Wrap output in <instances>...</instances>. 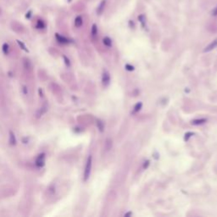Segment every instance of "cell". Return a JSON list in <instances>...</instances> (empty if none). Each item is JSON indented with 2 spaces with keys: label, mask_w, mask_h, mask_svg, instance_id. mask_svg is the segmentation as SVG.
<instances>
[{
  "label": "cell",
  "mask_w": 217,
  "mask_h": 217,
  "mask_svg": "<svg viewBox=\"0 0 217 217\" xmlns=\"http://www.w3.org/2000/svg\"><path fill=\"white\" fill-rule=\"evenodd\" d=\"M126 67L127 70H129V71H133V70H134L133 66H129V64H126Z\"/></svg>",
  "instance_id": "obj_22"
},
{
  "label": "cell",
  "mask_w": 217,
  "mask_h": 217,
  "mask_svg": "<svg viewBox=\"0 0 217 217\" xmlns=\"http://www.w3.org/2000/svg\"><path fill=\"white\" fill-rule=\"evenodd\" d=\"M97 33H98L97 26H96L95 24H93V26H92V35H93V37H95V36L97 35Z\"/></svg>",
  "instance_id": "obj_14"
},
{
  "label": "cell",
  "mask_w": 217,
  "mask_h": 217,
  "mask_svg": "<svg viewBox=\"0 0 217 217\" xmlns=\"http://www.w3.org/2000/svg\"><path fill=\"white\" fill-rule=\"evenodd\" d=\"M63 58H64V62H66V66H71V63H70V60H69V59H67V57L66 56H63Z\"/></svg>",
  "instance_id": "obj_19"
},
{
  "label": "cell",
  "mask_w": 217,
  "mask_h": 217,
  "mask_svg": "<svg viewBox=\"0 0 217 217\" xmlns=\"http://www.w3.org/2000/svg\"><path fill=\"white\" fill-rule=\"evenodd\" d=\"M55 37H56L58 42L60 43H63V44H66V43H68L70 42L68 38H66V37H64V36H62V35H59V33H56V34H55Z\"/></svg>",
  "instance_id": "obj_3"
},
{
  "label": "cell",
  "mask_w": 217,
  "mask_h": 217,
  "mask_svg": "<svg viewBox=\"0 0 217 217\" xmlns=\"http://www.w3.org/2000/svg\"><path fill=\"white\" fill-rule=\"evenodd\" d=\"M204 122H206V120L205 119H200V120H194L192 121V125H195V126H197V125H201V124H204Z\"/></svg>",
  "instance_id": "obj_12"
},
{
  "label": "cell",
  "mask_w": 217,
  "mask_h": 217,
  "mask_svg": "<svg viewBox=\"0 0 217 217\" xmlns=\"http://www.w3.org/2000/svg\"><path fill=\"white\" fill-rule=\"evenodd\" d=\"M45 165V154H41L38 155V157L36 160V165L37 167H42Z\"/></svg>",
  "instance_id": "obj_2"
},
{
  "label": "cell",
  "mask_w": 217,
  "mask_h": 217,
  "mask_svg": "<svg viewBox=\"0 0 217 217\" xmlns=\"http://www.w3.org/2000/svg\"><path fill=\"white\" fill-rule=\"evenodd\" d=\"M32 10H29L27 13H26V19H30L31 17H32Z\"/></svg>",
  "instance_id": "obj_18"
},
{
  "label": "cell",
  "mask_w": 217,
  "mask_h": 217,
  "mask_svg": "<svg viewBox=\"0 0 217 217\" xmlns=\"http://www.w3.org/2000/svg\"><path fill=\"white\" fill-rule=\"evenodd\" d=\"M36 27L37 29H43L46 27V24L42 20H38L36 24Z\"/></svg>",
  "instance_id": "obj_10"
},
{
  "label": "cell",
  "mask_w": 217,
  "mask_h": 217,
  "mask_svg": "<svg viewBox=\"0 0 217 217\" xmlns=\"http://www.w3.org/2000/svg\"><path fill=\"white\" fill-rule=\"evenodd\" d=\"M17 43L19 44V46H20V49H23L24 51H26V52H28V49H26V45L24 44V43L21 42V41H20V40H17Z\"/></svg>",
  "instance_id": "obj_15"
},
{
  "label": "cell",
  "mask_w": 217,
  "mask_h": 217,
  "mask_svg": "<svg viewBox=\"0 0 217 217\" xmlns=\"http://www.w3.org/2000/svg\"><path fill=\"white\" fill-rule=\"evenodd\" d=\"M138 20L141 22L142 26L144 27V26H145V23H146V17H145V16H144L143 14H141V15L138 16Z\"/></svg>",
  "instance_id": "obj_13"
},
{
  "label": "cell",
  "mask_w": 217,
  "mask_h": 217,
  "mask_svg": "<svg viewBox=\"0 0 217 217\" xmlns=\"http://www.w3.org/2000/svg\"><path fill=\"white\" fill-rule=\"evenodd\" d=\"M216 47H217V39L214 40L213 42L209 43V44L207 46L205 49H204V52H209V51H211L212 49H214V48H216Z\"/></svg>",
  "instance_id": "obj_5"
},
{
  "label": "cell",
  "mask_w": 217,
  "mask_h": 217,
  "mask_svg": "<svg viewBox=\"0 0 217 217\" xmlns=\"http://www.w3.org/2000/svg\"><path fill=\"white\" fill-rule=\"evenodd\" d=\"M146 163H147V164H144V165H143V167H144V168H145V167H147V166L148 165V163H149V162H148V161H147Z\"/></svg>",
  "instance_id": "obj_26"
},
{
  "label": "cell",
  "mask_w": 217,
  "mask_h": 217,
  "mask_svg": "<svg viewBox=\"0 0 217 217\" xmlns=\"http://www.w3.org/2000/svg\"><path fill=\"white\" fill-rule=\"evenodd\" d=\"M9 144L10 145H15L16 144V138L13 132H9Z\"/></svg>",
  "instance_id": "obj_7"
},
{
  "label": "cell",
  "mask_w": 217,
  "mask_h": 217,
  "mask_svg": "<svg viewBox=\"0 0 217 217\" xmlns=\"http://www.w3.org/2000/svg\"><path fill=\"white\" fill-rule=\"evenodd\" d=\"M192 134H193V133H192V132H190V133H187V134H186V137H185V140H187V139H188V137H191V136H190V135H192Z\"/></svg>",
  "instance_id": "obj_23"
},
{
  "label": "cell",
  "mask_w": 217,
  "mask_h": 217,
  "mask_svg": "<svg viewBox=\"0 0 217 217\" xmlns=\"http://www.w3.org/2000/svg\"><path fill=\"white\" fill-rule=\"evenodd\" d=\"M98 126L99 127L100 131H103V126L102 122H101L100 120H98Z\"/></svg>",
  "instance_id": "obj_20"
},
{
  "label": "cell",
  "mask_w": 217,
  "mask_h": 217,
  "mask_svg": "<svg viewBox=\"0 0 217 217\" xmlns=\"http://www.w3.org/2000/svg\"><path fill=\"white\" fill-rule=\"evenodd\" d=\"M211 14L213 16H217V7H216V8H214L213 10H212Z\"/></svg>",
  "instance_id": "obj_21"
},
{
  "label": "cell",
  "mask_w": 217,
  "mask_h": 217,
  "mask_svg": "<svg viewBox=\"0 0 217 217\" xmlns=\"http://www.w3.org/2000/svg\"><path fill=\"white\" fill-rule=\"evenodd\" d=\"M103 44H104L105 46H107V47H111L112 41H111V39H110V37H104V38H103Z\"/></svg>",
  "instance_id": "obj_11"
},
{
  "label": "cell",
  "mask_w": 217,
  "mask_h": 217,
  "mask_svg": "<svg viewBox=\"0 0 217 217\" xmlns=\"http://www.w3.org/2000/svg\"><path fill=\"white\" fill-rule=\"evenodd\" d=\"M23 91H24V93H25V94H27V91H26V86H23Z\"/></svg>",
  "instance_id": "obj_25"
},
{
  "label": "cell",
  "mask_w": 217,
  "mask_h": 217,
  "mask_svg": "<svg viewBox=\"0 0 217 217\" xmlns=\"http://www.w3.org/2000/svg\"><path fill=\"white\" fill-rule=\"evenodd\" d=\"M3 52L4 54H9V44L8 43H4L3 45Z\"/></svg>",
  "instance_id": "obj_16"
},
{
  "label": "cell",
  "mask_w": 217,
  "mask_h": 217,
  "mask_svg": "<svg viewBox=\"0 0 217 217\" xmlns=\"http://www.w3.org/2000/svg\"><path fill=\"white\" fill-rule=\"evenodd\" d=\"M141 107H142V103H137V104L135 105V107H134V112H137L138 110H140Z\"/></svg>",
  "instance_id": "obj_17"
},
{
  "label": "cell",
  "mask_w": 217,
  "mask_h": 217,
  "mask_svg": "<svg viewBox=\"0 0 217 217\" xmlns=\"http://www.w3.org/2000/svg\"><path fill=\"white\" fill-rule=\"evenodd\" d=\"M38 92H39V94H40L41 97H42V96H43V95H42L43 93H42V89L39 88V90H38Z\"/></svg>",
  "instance_id": "obj_24"
},
{
  "label": "cell",
  "mask_w": 217,
  "mask_h": 217,
  "mask_svg": "<svg viewBox=\"0 0 217 217\" xmlns=\"http://www.w3.org/2000/svg\"><path fill=\"white\" fill-rule=\"evenodd\" d=\"M47 110H48V107H47V105H44V106H42V108H40L39 110H38L37 111V117H40V116H42V115H43V114H45L46 112H47Z\"/></svg>",
  "instance_id": "obj_9"
},
{
  "label": "cell",
  "mask_w": 217,
  "mask_h": 217,
  "mask_svg": "<svg viewBox=\"0 0 217 217\" xmlns=\"http://www.w3.org/2000/svg\"><path fill=\"white\" fill-rule=\"evenodd\" d=\"M102 81H103V84L104 86H108V83L110 81V74L108 73L107 71H104L103 74V76H102Z\"/></svg>",
  "instance_id": "obj_4"
},
{
  "label": "cell",
  "mask_w": 217,
  "mask_h": 217,
  "mask_svg": "<svg viewBox=\"0 0 217 217\" xmlns=\"http://www.w3.org/2000/svg\"><path fill=\"white\" fill-rule=\"evenodd\" d=\"M82 17L81 16H77V17L75 19V26H76V27H80V26H82Z\"/></svg>",
  "instance_id": "obj_8"
},
{
  "label": "cell",
  "mask_w": 217,
  "mask_h": 217,
  "mask_svg": "<svg viewBox=\"0 0 217 217\" xmlns=\"http://www.w3.org/2000/svg\"><path fill=\"white\" fill-rule=\"evenodd\" d=\"M105 4H106L105 0H102V1H101V3L99 4V5H98V9H97V14H101L103 13V9H104V7H105Z\"/></svg>",
  "instance_id": "obj_6"
},
{
  "label": "cell",
  "mask_w": 217,
  "mask_h": 217,
  "mask_svg": "<svg viewBox=\"0 0 217 217\" xmlns=\"http://www.w3.org/2000/svg\"><path fill=\"white\" fill-rule=\"evenodd\" d=\"M91 169H92V157L89 156L86 161V165L85 167V171H84V181H86L89 178L91 173Z\"/></svg>",
  "instance_id": "obj_1"
},
{
  "label": "cell",
  "mask_w": 217,
  "mask_h": 217,
  "mask_svg": "<svg viewBox=\"0 0 217 217\" xmlns=\"http://www.w3.org/2000/svg\"><path fill=\"white\" fill-rule=\"evenodd\" d=\"M71 1H72V0H67V2H68V3H71Z\"/></svg>",
  "instance_id": "obj_27"
}]
</instances>
